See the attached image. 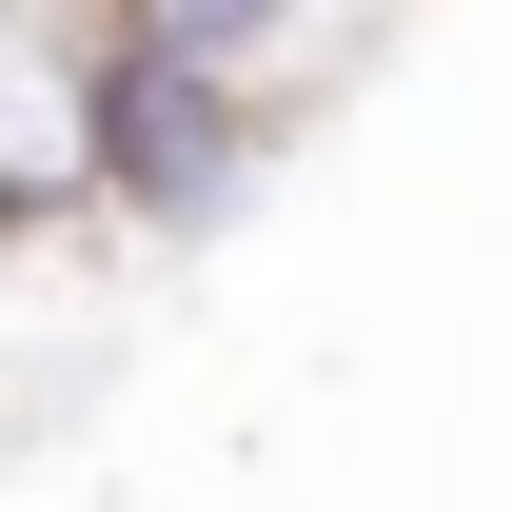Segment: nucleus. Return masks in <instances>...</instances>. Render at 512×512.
<instances>
[{"mask_svg":"<svg viewBox=\"0 0 512 512\" xmlns=\"http://www.w3.org/2000/svg\"><path fill=\"white\" fill-rule=\"evenodd\" d=\"M0 237H99V20H0Z\"/></svg>","mask_w":512,"mask_h":512,"instance_id":"obj_2","label":"nucleus"},{"mask_svg":"<svg viewBox=\"0 0 512 512\" xmlns=\"http://www.w3.org/2000/svg\"><path fill=\"white\" fill-rule=\"evenodd\" d=\"M355 20H276V0H99V237H217L316 79H355Z\"/></svg>","mask_w":512,"mask_h":512,"instance_id":"obj_1","label":"nucleus"}]
</instances>
